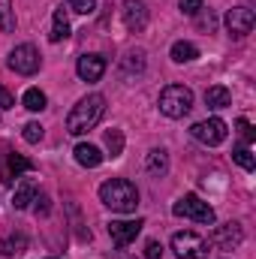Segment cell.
<instances>
[{"label": "cell", "instance_id": "1", "mask_svg": "<svg viewBox=\"0 0 256 259\" xmlns=\"http://www.w3.org/2000/svg\"><path fill=\"white\" fill-rule=\"evenodd\" d=\"M106 115V97L103 94H88L84 100H78L72 106V112L66 115V133L69 136H81L88 130L100 124V118Z\"/></svg>", "mask_w": 256, "mask_h": 259}, {"label": "cell", "instance_id": "2", "mask_svg": "<svg viewBox=\"0 0 256 259\" xmlns=\"http://www.w3.org/2000/svg\"><path fill=\"white\" fill-rule=\"evenodd\" d=\"M100 202L118 214H133L139 208V190L127 178H112L100 187Z\"/></svg>", "mask_w": 256, "mask_h": 259}, {"label": "cell", "instance_id": "3", "mask_svg": "<svg viewBox=\"0 0 256 259\" xmlns=\"http://www.w3.org/2000/svg\"><path fill=\"white\" fill-rule=\"evenodd\" d=\"M193 109V91L190 88H184V84H166L163 91H160V112L166 115V118H184V115H190Z\"/></svg>", "mask_w": 256, "mask_h": 259}, {"label": "cell", "instance_id": "4", "mask_svg": "<svg viewBox=\"0 0 256 259\" xmlns=\"http://www.w3.org/2000/svg\"><path fill=\"white\" fill-rule=\"evenodd\" d=\"M172 214H175V217H190V220L202 223V226H211V223H214V208H211L208 202H202L196 193H187L184 199H178V202L172 205Z\"/></svg>", "mask_w": 256, "mask_h": 259}, {"label": "cell", "instance_id": "5", "mask_svg": "<svg viewBox=\"0 0 256 259\" xmlns=\"http://www.w3.org/2000/svg\"><path fill=\"white\" fill-rule=\"evenodd\" d=\"M172 250L178 259H208V241L196 232H175Z\"/></svg>", "mask_w": 256, "mask_h": 259}, {"label": "cell", "instance_id": "6", "mask_svg": "<svg viewBox=\"0 0 256 259\" xmlns=\"http://www.w3.org/2000/svg\"><path fill=\"white\" fill-rule=\"evenodd\" d=\"M9 69H15V72H21V75H33V72L39 69V52H36L30 42L15 46V49L9 52Z\"/></svg>", "mask_w": 256, "mask_h": 259}, {"label": "cell", "instance_id": "7", "mask_svg": "<svg viewBox=\"0 0 256 259\" xmlns=\"http://www.w3.org/2000/svg\"><path fill=\"white\" fill-rule=\"evenodd\" d=\"M190 133H193V139H199L202 145H211V148H214V145H220V142L226 139L229 130H226V124H223L220 118H208V121L193 124Z\"/></svg>", "mask_w": 256, "mask_h": 259}, {"label": "cell", "instance_id": "8", "mask_svg": "<svg viewBox=\"0 0 256 259\" xmlns=\"http://www.w3.org/2000/svg\"><path fill=\"white\" fill-rule=\"evenodd\" d=\"M253 24H256V15L247 6H235V9L226 12V27H229L232 36H247L253 30Z\"/></svg>", "mask_w": 256, "mask_h": 259}, {"label": "cell", "instance_id": "9", "mask_svg": "<svg viewBox=\"0 0 256 259\" xmlns=\"http://www.w3.org/2000/svg\"><path fill=\"white\" fill-rule=\"evenodd\" d=\"M244 241V229L241 223H223L211 232V244H217L220 250H235L238 244Z\"/></svg>", "mask_w": 256, "mask_h": 259}, {"label": "cell", "instance_id": "10", "mask_svg": "<svg viewBox=\"0 0 256 259\" xmlns=\"http://www.w3.org/2000/svg\"><path fill=\"white\" fill-rule=\"evenodd\" d=\"M145 220H112L109 223V235L118 247H127L130 241H136V235L142 232Z\"/></svg>", "mask_w": 256, "mask_h": 259}, {"label": "cell", "instance_id": "11", "mask_svg": "<svg viewBox=\"0 0 256 259\" xmlns=\"http://www.w3.org/2000/svg\"><path fill=\"white\" fill-rule=\"evenodd\" d=\"M121 15H124V24H127V30H133V33L145 30V24H148V6H145L142 0H124V6H121Z\"/></svg>", "mask_w": 256, "mask_h": 259}, {"label": "cell", "instance_id": "12", "mask_svg": "<svg viewBox=\"0 0 256 259\" xmlns=\"http://www.w3.org/2000/svg\"><path fill=\"white\" fill-rule=\"evenodd\" d=\"M75 72L81 81H100L106 72V58L103 55H81L75 64Z\"/></svg>", "mask_w": 256, "mask_h": 259}, {"label": "cell", "instance_id": "13", "mask_svg": "<svg viewBox=\"0 0 256 259\" xmlns=\"http://www.w3.org/2000/svg\"><path fill=\"white\" fill-rule=\"evenodd\" d=\"M205 106H211V109H226V106H232V94H229V88H223V84H211V88L205 91Z\"/></svg>", "mask_w": 256, "mask_h": 259}, {"label": "cell", "instance_id": "14", "mask_svg": "<svg viewBox=\"0 0 256 259\" xmlns=\"http://www.w3.org/2000/svg\"><path fill=\"white\" fill-rule=\"evenodd\" d=\"M75 163L84 166V169H97L103 163V154L94 145H75Z\"/></svg>", "mask_w": 256, "mask_h": 259}, {"label": "cell", "instance_id": "15", "mask_svg": "<svg viewBox=\"0 0 256 259\" xmlns=\"http://www.w3.org/2000/svg\"><path fill=\"white\" fill-rule=\"evenodd\" d=\"M33 199H36V184H33L30 178H24V181H21V184L15 187V196H12V205H15V208L21 211V208H27V205H30Z\"/></svg>", "mask_w": 256, "mask_h": 259}, {"label": "cell", "instance_id": "16", "mask_svg": "<svg viewBox=\"0 0 256 259\" xmlns=\"http://www.w3.org/2000/svg\"><path fill=\"white\" fill-rule=\"evenodd\" d=\"M66 36H69V18H66V9H55V21H52V33H49V39L52 42H64Z\"/></svg>", "mask_w": 256, "mask_h": 259}, {"label": "cell", "instance_id": "17", "mask_svg": "<svg viewBox=\"0 0 256 259\" xmlns=\"http://www.w3.org/2000/svg\"><path fill=\"white\" fill-rule=\"evenodd\" d=\"M145 166H148L151 175H166V172H169V157H166V151H163V148H154V151L148 154Z\"/></svg>", "mask_w": 256, "mask_h": 259}, {"label": "cell", "instance_id": "18", "mask_svg": "<svg viewBox=\"0 0 256 259\" xmlns=\"http://www.w3.org/2000/svg\"><path fill=\"white\" fill-rule=\"evenodd\" d=\"M196 58H199V49H196L193 42H184V39H181V42L172 46V61H175V64H190Z\"/></svg>", "mask_w": 256, "mask_h": 259}, {"label": "cell", "instance_id": "19", "mask_svg": "<svg viewBox=\"0 0 256 259\" xmlns=\"http://www.w3.org/2000/svg\"><path fill=\"white\" fill-rule=\"evenodd\" d=\"M21 103H24L27 112H42V109H46V94H42L39 88H27L24 97H21Z\"/></svg>", "mask_w": 256, "mask_h": 259}, {"label": "cell", "instance_id": "20", "mask_svg": "<svg viewBox=\"0 0 256 259\" xmlns=\"http://www.w3.org/2000/svg\"><path fill=\"white\" fill-rule=\"evenodd\" d=\"M24 247H27V238L24 235H9V238H3V244H0V250H3V256H18V253H24Z\"/></svg>", "mask_w": 256, "mask_h": 259}, {"label": "cell", "instance_id": "21", "mask_svg": "<svg viewBox=\"0 0 256 259\" xmlns=\"http://www.w3.org/2000/svg\"><path fill=\"white\" fill-rule=\"evenodd\" d=\"M0 30L12 33L15 30V12H12V0H0Z\"/></svg>", "mask_w": 256, "mask_h": 259}, {"label": "cell", "instance_id": "22", "mask_svg": "<svg viewBox=\"0 0 256 259\" xmlns=\"http://www.w3.org/2000/svg\"><path fill=\"white\" fill-rule=\"evenodd\" d=\"M106 148H109V157H121V151H124V133L121 130H109L106 133Z\"/></svg>", "mask_w": 256, "mask_h": 259}, {"label": "cell", "instance_id": "23", "mask_svg": "<svg viewBox=\"0 0 256 259\" xmlns=\"http://www.w3.org/2000/svg\"><path fill=\"white\" fill-rule=\"evenodd\" d=\"M232 160H235V163H238L241 169H247V172H253V169H256V160H253V154H250V151H247L244 145L232 151Z\"/></svg>", "mask_w": 256, "mask_h": 259}, {"label": "cell", "instance_id": "24", "mask_svg": "<svg viewBox=\"0 0 256 259\" xmlns=\"http://www.w3.org/2000/svg\"><path fill=\"white\" fill-rule=\"evenodd\" d=\"M33 169V163L27 160V157H21V154H9V172L18 178L21 172H30Z\"/></svg>", "mask_w": 256, "mask_h": 259}, {"label": "cell", "instance_id": "25", "mask_svg": "<svg viewBox=\"0 0 256 259\" xmlns=\"http://www.w3.org/2000/svg\"><path fill=\"white\" fill-rule=\"evenodd\" d=\"M24 142H30V145H36V142H42V127L36 124V121H30V124H24Z\"/></svg>", "mask_w": 256, "mask_h": 259}, {"label": "cell", "instance_id": "26", "mask_svg": "<svg viewBox=\"0 0 256 259\" xmlns=\"http://www.w3.org/2000/svg\"><path fill=\"white\" fill-rule=\"evenodd\" d=\"M69 9L78 12V15H91L97 9V0H69Z\"/></svg>", "mask_w": 256, "mask_h": 259}, {"label": "cell", "instance_id": "27", "mask_svg": "<svg viewBox=\"0 0 256 259\" xmlns=\"http://www.w3.org/2000/svg\"><path fill=\"white\" fill-rule=\"evenodd\" d=\"M235 127H238V133H241V139H244V142H253V139H256V130L250 127V121H247V118H238V124H235Z\"/></svg>", "mask_w": 256, "mask_h": 259}, {"label": "cell", "instance_id": "28", "mask_svg": "<svg viewBox=\"0 0 256 259\" xmlns=\"http://www.w3.org/2000/svg\"><path fill=\"white\" fill-rule=\"evenodd\" d=\"M163 256V244L160 241H148L145 244V259H160Z\"/></svg>", "mask_w": 256, "mask_h": 259}, {"label": "cell", "instance_id": "29", "mask_svg": "<svg viewBox=\"0 0 256 259\" xmlns=\"http://www.w3.org/2000/svg\"><path fill=\"white\" fill-rule=\"evenodd\" d=\"M178 6H181L184 15H196L202 9V0H178Z\"/></svg>", "mask_w": 256, "mask_h": 259}, {"label": "cell", "instance_id": "30", "mask_svg": "<svg viewBox=\"0 0 256 259\" xmlns=\"http://www.w3.org/2000/svg\"><path fill=\"white\" fill-rule=\"evenodd\" d=\"M12 106H15V97L0 84V109H12Z\"/></svg>", "mask_w": 256, "mask_h": 259}]
</instances>
